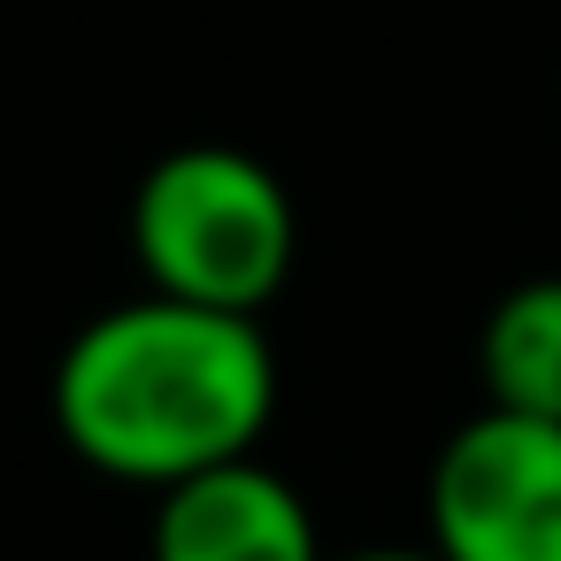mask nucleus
Returning <instances> with one entry per match:
<instances>
[{"instance_id":"obj_5","label":"nucleus","mask_w":561,"mask_h":561,"mask_svg":"<svg viewBox=\"0 0 561 561\" xmlns=\"http://www.w3.org/2000/svg\"><path fill=\"white\" fill-rule=\"evenodd\" d=\"M477 385H484V408L561 423V277H523L484 308Z\"/></svg>"},{"instance_id":"obj_6","label":"nucleus","mask_w":561,"mask_h":561,"mask_svg":"<svg viewBox=\"0 0 561 561\" xmlns=\"http://www.w3.org/2000/svg\"><path fill=\"white\" fill-rule=\"evenodd\" d=\"M323 561H438L431 546H362V553H323Z\"/></svg>"},{"instance_id":"obj_3","label":"nucleus","mask_w":561,"mask_h":561,"mask_svg":"<svg viewBox=\"0 0 561 561\" xmlns=\"http://www.w3.org/2000/svg\"><path fill=\"white\" fill-rule=\"evenodd\" d=\"M438 561H561V423L477 408L431 461Z\"/></svg>"},{"instance_id":"obj_4","label":"nucleus","mask_w":561,"mask_h":561,"mask_svg":"<svg viewBox=\"0 0 561 561\" xmlns=\"http://www.w3.org/2000/svg\"><path fill=\"white\" fill-rule=\"evenodd\" d=\"M147 561H323V530L293 477L239 454L154 492Z\"/></svg>"},{"instance_id":"obj_2","label":"nucleus","mask_w":561,"mask_h":561,"mask_svg":"<svg viewBox=\"0 0 561 561\" xmlns=\"http://www.w3.org/2000/svg\"><path fill=\"white\" fill-rule=\"evenodd\" d=\"M124 239H131L147 293L262 316L293 277L300 216H293L285 178L262 154L231 139H185L154 154L147 178L131 185Z\"/></svg>"},{"instance_id":"obj_1","label":"nucleus","mask_w":561,"mask_h":561,"mask_svg":"<svg viewBox=\"0 0 561 561\" xmlns=\"http://www.w3.org/2000/svg\"><path fill=\"white\" fill-rule=\"evenodd\" d=\"M47 400L85 469L162 492L262 446L277 415V354L262 316L139 293L70 331Z\"/></svg>"}]
</instances>
